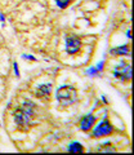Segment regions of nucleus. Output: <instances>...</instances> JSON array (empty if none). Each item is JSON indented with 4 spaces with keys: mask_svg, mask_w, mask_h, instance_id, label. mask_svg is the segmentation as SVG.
I'll use <instances>...</instances> for the list:
<instances>
[{
    "mask_svg": "<svg viewBox=\"0 0 134 155\" xmlns=\"http://www.w3.org/2000/svg\"><path fill=\"white\" fill-rule=\"evenodd\" d=\"M94 123H95V116L92 115V114H89V115L84 116V118L81 119V122H80V129L84 130V132H87V130L92 129Z\"/></svg>",
    "mask_w": 134,
    "mask_h": 155,
    "instance_id": "7",
    "label": "nucleus"
},
{
    "mask_svg": "<svg viewBox=\"0 0 134 155\" xmlns=\"http://www.w3.org/2000/svg\"><path fill=\"white\" fill-rule=\"evenodd\" d=\"M56 3L59 8H66L71 3V0H56Z\"/></svg>",
    "mask_w": 134,
    "mask_h": 155,
    "instance_id": "11",
    "label": "nucleus"
},
{
    "mask_svg": "<svg viewBox=\"0 0 134 155\" xmlns=\"http://www.w3.org/2000/svg\"><path fill=\"white\" fill-rule=\"evenodd\" d=\"M113 75L115 78L120 80H130L132 79V69L129 65H125V64H121L116 66V69L113 70Z\"/></svg>",
    "mask_w": 134,
    "mask_h": 155,
    "instance_id": "4",
    "label": "nucleus"
},
{
    "mask_svg": "<svg viewBox=\"0 0 134 155\" xmlns=\"http://www.w3.org/2000/svg\"><path fill=\"white\" fill-rule=\"evenodd\" d=\"M111 54H115V56H125L129 53V48L128 45H121V47H117V48H112L110 51Z\"/></svg>",
    "mask_w": 134,
    "mask_h": 155,
    "instance_id": "8",
    "label": "nucleus"
},
{
    "mask_svg": "<svg viewBox=\"0 0 134 155\" xmlns=\"http://www.w3.org/2000/svg\"><path fill=\"white\" fill-rule=\"evenodd\" d=\"M50 92H52V85L50 84H44V85H39L35 91V96L37 98H45L48 100L50 96Z\"/></svg>",
    "mask_w": 134,
    "mask_h": 155,
    "instance_id": "6",
    "label": "nucleus"
},
{
    "mask_svg": "<svg viewBox=\"0 0 134 155\" xmlns=\"http://www.w3.org/2000/svg\"><path fill=\"white\" fill-rule=\"evenodd\" d=\"M81 48V40L78 36H67L66 38V51L69 54H76Z\"/></svg>",
    "mask_w": 134,
    "mask_h": 155,
    "instance_id": "5",
    "label": "nucleus"
},
{
    "mask_svg": "<svg viewBox=\"0 0 134 155\" xmlns=\"http://www.w3.org/2000/svg\"><path fill=\"white\" fill-rule=\"evenodd\" d=\"M57 98H58L61 105H63V106L72 105L74 102H76L78 92H76V89L74 88V87L62 85L57 89Z\"/></svg>",
    "mask_w": 134,
    "mask_h": 155,
    "instance_id": "2",
    "label": "nucleus"
},
{
    "mask_svg": "<svg viewBox=\"0 0 134 155\" xmlns=\"http://www.w3.org/2000/svg\"><path fill=\"white\" fill-rule=\"evenodd\" d=\"M69 151L70 153H83L84 147H83V145L79 143V142H72L69 146Z\"/></svg>",
    "mask_w": 134,
    "mask_h": 155,
    "instance_id": "9",
    "label": "nucleus"
},
{
    "mask_svg": "<svg viewBox=\"0 0 134 155\" xmlns=\"http://www.w3.org/2000/svg\"><path fill=\"white\" fill-rule=\"evenodd\" d=\"M23 57H25V58H27V60H32V61H35V58H34L32 56H27V54H25Z\"/></svg>",
    "mask_w": 134,
    "mask_h": 155,
    "instance_id": "12",
    "label": "nucleus"
},
{
    "mask_svg": "<svg viewBox=\"0 0 134 155\" xmlns=\"http://www.w3.org/2000/svg\"><path fill=\"white\" fill-rule=\"evenodd\" d=\"M14 71H16V75L18 76L20 74H18V66H17V64H14Z\"/></svg>",
    "mask_w": 134,
    "mask_h": 155,
    "instance_id": "13",
    "label": "nucleus"
},
{
    "mask_svg": "<svg viewBox=\"0 0 134 155\" xmlns=\"http://www.w3.org/2000/svg\"><path fill=\"white\" fill-rule=\"evenodd\" d=\"M34 107L35 105L32 102L26 101L21 107H18L17 110H14L13 116H14V122L18 130H28L32 125V115H34Z\"/></svg>",
    "mask_w": 134,
    "mask_h": 155,
    "instance_id": "1",
    "label": "nucleus"
},
{
    "mask_svg": "<svg viewBox=\"0 0 134 155\" xmlns=\"http://www.w3.org/2000/svg\"><path fill=\"white\" fill-rule=\"evenodd\" d=\"M113 132V127L111 125L108 119H103L101 124L97 128L94 129L93 132V137H104V136H108Z\"/></svg>",
    "mask_w": 134,
    "mask_h": 155,
    "instance_id": "3",
    "label": "nucleus"
},
{
    "mask_svg": "<svg viewBox=\"0 0 134 155\" xmlns=\"http://www.w3.org/2000/svg\"><path fill=\"white\" fill-rule=\"evenodd\" d=\"M99 149H103V150H101V151H106V153H113L115 151V149L112 146H110V142H106V145L99 146Z\"/></svg>",
    "mask_w": 134,
    "mask_h": 155,
    "instance_id": "10",
    "label": "nucleus"
}]
</instances>
